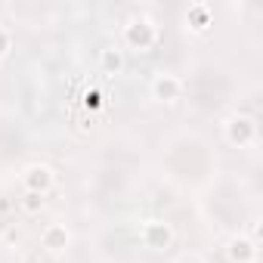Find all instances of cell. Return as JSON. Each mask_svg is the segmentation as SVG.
<instances>
[{"label": "cell", "mask_w": 263, "mask_h": 263, "mask_svg": "<svg viewBox=\"0 0 263 263\" xmlns=\"http://www.w3.org/2000/svg\"><path fill=\"white\" fill-rule=\"evenodd\" d=\"M158 37H161V31H158L155 19L146 16V13L130 16L124 22V28H121V41H124V47L130 53H152L158 47Z\"/></svg>", "instance_id": "6da1fadb"}, {"label": "cell", "mask_w": 263, "mask_h": 263, "mask_svg": "<svg viewBox=\"0 0 263 263\" xmlns=\"http://www.w3.org/2000/svg\"><path fill=\"white\" fill-rule=\"evenodd\" d=\"M223 137H226L229 146H238V149L254 146L257 143V121L245 111H235L223 121Z\"/></svg>", "instance_id": "7a4b0ae2"}, {"label": "cell", "mask_w": 263, "mask_h": 263, "mask_svg": "<svg viewBox=\"0 0 263 263\" xmlns=\"http://www.w3.org/2000/svg\"><path fill=\"white\" fill-rule=\"evenodd\" d=\"M140 241L149 248V251H171L174 241H177V232L167 220H143L140 226Z\"/></svg>", "instance_id": "3957f363"}, {"label": "cell", "mask_w": 263, "mask_h": 263, "mask_svg": "<svg viewBox=\"0 0 263 263\" xmlns=\"http://www.w3.org/2000/svg\"><path fill=\"white\" fill-rule=\"evenodd\" d=\"M183 90H186V84H183V78L174 74V71H155L152 81H149V93H152V99L167 102V105L177 102V99L183 96Z\"/></svg>", "instance_id": "277c9868"}, {"label": "cell", "mask_w": 263, "mask_h": 263, "mask_svg": "<svg viewBox=\"0 0 263 263\" xmlns=\"http://www.w3.org/2000/svg\"><path fill=\"white\" fill-rule=\"evenodd\" d=\"M56 186V174H53V167L50 164H28L25 171H22V189L25 192H37V195H47L50 189Z\"/></svg>", "instance_id": "5b68a950"}, {"label": "cell", "mask_w": 263, "mask_h": 263, "mask_svg": "<svg viewBox=\"0 0 263 263\" xmlns=\"http://www.w3.org/2000/svg\"><path fill=\"white\" fill-rule=\"evenodd\" d=\"M41 248L50 254H65L71 248V229L65 223H47L41 232Z\"/></svg>", "instance_id": "8992f818"}, {"label": "cell", "mask_w": 263, "mask_h": 263, "mask_svg": "<svg viewBox=\"0 0 263 263\" xmlns=\"http://www.w3.org/2000/svg\"><path fill=\"white\" fill-rule=\"evenodd\" d=\"M183 28L189 34H208L214 28V10L211 4H192L183 16Z\"/></svg>", "instance_id": "52a82bcc"}, {"label": "cell", "mask_w": 263, "mask_h": 263, "mask_svg": "<svg viewBox=\"0 0 263 263\" xmlns=\"http://www.w3.org/2000/svg\"><path fill=\"white\" fill-rule=\"evenodd\" d=\"M257 245L248 238V235H232L229 241H226V257H229V263H254L257 260Z\"/></svg>", "instance_id": "ba28073f"}, {"label": "cell", "mask_w": 263, "mask_h": 263, "mask_svg": "<svg viewBox=\"0 0 263 263\" xmlns=\"http://www.w3.org/2000/svg\"><path fill=\"white\" fill-rule=\"evenodd\" d=\"M99 68H102V74H124V68H127L124 50H121L118 44L102 47V50H99Z\"/></svg>", "instance_id": "9c48e42d"}, {"label": "cell", "mask_w": 263, "mask_h": 263, "mask_svg": "<svg viewBox=\"0 0 263 263\" xmlns=\"http://www.w3.org/2000/svg\"><path fill=\"white\" fill-rule=\"evenodd\" d=\"M44 204H47V195H37V192H22V198H19V208H22V214H28V217L41 214Z\"/></svg>", "instance_id": "30bf717a"}, {"label": "cell", "mask_w": 263, "mask_h": 263, "mask_svg": "<svg viewBox=\"0 0 263 263\" xmlns=\"http://www.w3.org/2000/svg\"><path fill=\"white\" fill-rule=\"evenodd\" d=\"M13 53V31L7 25H0V59H7Z\"/></svg>", "instance_id": "8fae6325"}, {"label": "cell", "mask_w": 263, "mask_h": 263, "mask_svg": "<svg viewBox=\"0 0 263 263\" xmlns=\"http://www.w3.org/2000/svg\"><path fill=\"white\" fill-rule=\"evenodd\" d=\"M84 105H87V108H99V105H102V93H99V90H87V93H84Z\"/></svg>", "instance_id": "7c38bea8"}, {"label": "cell", "mask_w": 263, "mask_h": 263, "mask_svg": "<svg viewBox=\"0 0 263 263\" xmlns=\"http://www.w3.org/2000/svg\"><path fill=\"white\" fill-rule=\"evenodd\" d=\"M248 238H251L254 245H260V220H257V217L251 220V235H248Z\"/></svg>", "instance_id": "4fadbf2b"}, {"label": "cell", "mask_w": 263, "mask_h": 263, "mask_svg": "<svg viewBox=\"0 0 263 263\" xmlns=\"http://www.w3.org/2000/svg\"><path fill=\"white\" fill-rule=\"evenodd\" d=\"M16 201H10V198H0V214H4V211H10Z\"/></svg>", "instance_id": "5bb4252c"}]
</instances>
